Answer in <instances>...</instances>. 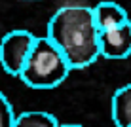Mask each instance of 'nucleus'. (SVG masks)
Here are the masks:
<instances>
[{"mask_svg":"<svg viewBox=\"0 0 131 127\" xmlns=\"http://www.w3.org/2000/svg\"><path fill=\"white\" fill-rule=\"evenodd\" d=\"M99 34L93 8L78 4L59 8L46 27V36L63 51L72 68H85L101 57Z\"/></svg>","mask_w":131,"mask_h":127,"instance_id":"f257e3e1","label":"nucleus"},{"mask_svg":"<svg viewBox=\"0 0 131 127\" xmlns=\"http://www.w3.org/2000/svg\"><path fill=\"white\" fill-rule=\"evenodd\" d=\"M72 70L63 51L48 36H38L19 78L32 89H51L69 78Z\"/></svg>","mask_w":131,"mask_h":127,"instance_id":"f03ea898","label":"nucleus"},{"mask_svg":"<svg viewBox=\"0 0 131 127\" xmlns=\"http://www.w3.org/2000/svg\"><path fill=\"white\" fill-rule=\"evenodd\" d=\"M36 38L29 30H12L0 40V65L4 72L19 78L23 72L27 61H29L32 48L36 44Z\"/></svg>","mask_w":131,"mask_h":127,"instance_id":"7ed1b4c3","label":"nucleus"},{"mask_svg":"<svg viewBox=\"0 0 131 127\" xmlns=\"http://www.w3.org/2000/svg\"><path fill=\"white\" fill-rule=\"evenodd\" d=\"M101 57L106 59H125L131 55V21L99 34Z\"/></svg>","mask_w":131,"mask_h":127,"instance_id":"20e7f679","label":"nucleus"},{"mask_svg":"<svg viewBox=\"0 0 131 127\" xmlns=\"http://www.w3.org/2000/svg\"><path fill=\"white\" fill-rule=\"evenodd\" d=\"M93 15H95L97 27L99 30H110L116 29V27H122L125 23H129V15L120 4L116 2H99L95 8H93Z\"/></svg>","mask_w":131,"mask_h":127,"instance_id":"39448f33","label":"nucleus"},{"mask_svg":"<svg viewBox=\"0 0 131 127\" xmlns=\"http://www.w3.org/2000/svg\"><path fill=\"white\" fill-rule=\"evenodd\" d=\"M112 120L116 127H131V84L122 85L112 95Z\"/></svg>","mask_w":131,"mask_h":127,"instance_id":"423d86ee","label":"nucleus"},{"mask_svg":"<svg viewBox=\"0 0 131 127\" xmlns=\"http://www.w3.org/2000/svg\"><path fill=\"white\" fill-rule=\"evenodd\" d=\"M59 125L61 123L51 114L40 112V110L23 112V114H19L17 120H15V127H59Z\"/></svg>","mask_w":131,"mask_h":127,"instance_id":"0eeeda50","label":"nucleus"},{"mask_svg":"<svg viewBox=\"0 0 131 127\" xmlns=\"http://www.w3.org/2000/svg\"><path fill=\"white\" fill-rule=\"evenodd\" d=\"M15 120L10 101L4 97V93H0V127H15Z\"/></svg>","mask_w":131,"mask_h":127,"instance_id":"6e6552de","label":"nucleus"},{"mask_svg":"<svg viewBox=\"0 0 131 127\" xmlns=\"http://www.w3.org/2000/svg\"><path fill=\"white\" fill-rule=\"evenodd\" d=\"M59 127H82V125H76V123H61Z\"/></svg>","mask_w":131,"mask_h":127,"instance_id":"1a4fd4ad","label":"nucleus"}]
</instances>
